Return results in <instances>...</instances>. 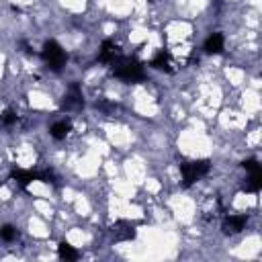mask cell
<instances>
[{"mask_svg": "<svg viewBox=\"0 0 262 262\" xmlns=\"http://www.w3.org/2000/svg\"><path fill=\"white\" fill-rule=\"evenodd\" d=\"M113 74L117 78L125 80V82H140L144 80V68L137 59L133 57H125V55H119L115 61H113Z\"/></svg>", "mask_w": 262, "mask_h": 262, "instance_id": "obj_1", "label": "cell"}, {"mask_svg": "<svg viewBox=\"0 0 262 262\" xmlns=\"http://www.w3.org/2000/svg\"><path fill=\"white\" fill-rule=\"evenodd\" d=\"M41 57H43L45 64H48L52 70H55V72H59L61 68L66 66V61H68V53L61 50V45L55 43V41H48L43 45Z\"/></svg>", "mask_w": 262, "mask_h": 262, "instance_id": "obj_2", "label": "cell"}, {"mask_svg": "<svg viewBox=\"0 0 262 262\" xmlns=\"http://www.w3.org/2000/svg\"><path fill=\"white\" fill-rule=\"evenodd\" d=\"M209 172V162L207 160H195V162H184L180 164V174H182V184L191 187L199 178H203Z\"/></svg>", "mask_w": 262, "mask_h": 262, "instance_id": "obj_3", "label": "cell"}, {"mask_svg": "<svg viewBox=\"0 0 262 262\" xmlns=\"http://www.w3.org/2000/svg\"><path fill=\"white\" fill-rule=\"evenodd\" d=\"M84 106V99H82V90L78 84H70L68 92H66V97L64 101H61V109L64 111H78Z\"/></svg>", "mask_w": 262, "mask_h": 262, "instance_id": "obj_4", "label": "cell"}, {"mask_svg": "<svg viewBox=\"0 0 262 262\" xmlns=\"http://www.w3.org/2000/svg\"><path fill=\"white\" fill-rule=\"evenodd\" d=\"M135 236H137L135 225L129 223V221H117V223L113 225V238H115L117 242H129V240H133Z\"/></svg>", "mask_w": 262, "mask_h": 262, "instance_id": "obj_5", "label": "cell"}, {"mask_svg": "<svg viewBox=\"0 0 262 262\" xmlns=\"http://www.w3.org/2000/svg\"><path fill=\"white\" fill-rule=\"evenodd\" d=\"M246 223H248V217H246V215H229V217H225V221H223V232L225 234H238L246 227Z\"/></svg>", "mask_w": 262, "mask_h": 262, "instance_id": "obj_6", "label": "cell"}, {"mask_svg": "<svg viewBox=\"0 0 262 262\" xmlns=\"http://www.w3.org/2000/svg\"><path fill=\"white\" fill-rule=\"evenodd\" d=\"M119 50H117V45L109 39H105L103 45H101V53H99V59L103 61V64H113V61L119 57Z\"/></svg>", "mask_w": 262, "mask_h": 262, "instance_id": "obj_7", "label": "cell"}, {"mask_svg": "<svg viewBox=\"0 0 262 262\" xmlns=\"http://www.w3.org/2000/svg\"><path fill=\"white\" fill-rule=\"evenodd\" d=\"M70 129H72V121L70 119H61V121L53 123L50 133H52L53 140H66V135L70 133Z\"/></svg>", "mask_w": 262, "mask_h": 262, "instance_id": "obj_8", "label": "cell"}, {"mask_svg": "<svg viewBox=\"0 0 262 262\" xmlns=\"http://www.w3.org/2000/svg\"><path fill=\"white\" fill-rule=\"evenodd\" d=\"M223 45H225L223 35L221 33H213V35L207 37V41H205L203 48H205L207 53H221L223 52Z\"/></svg>", "mask_w": 262, "mask_h": 262, "instance_id": "obj_9", "label": "cell"}, {"mask_svg": "<svg viewBox=\"0 0 262 262\" xmlns=\"http://www.w3.org/2000/svg\"><path fill=\"white\" fill-rule=\"evenodd\" d=\"M260 189H262V170H252L250 178L244 184V191L246 193H258Z\"/></svg>", "mask_w": 262, "mask_h": 262, "instance_id": "obj_10", "label": "cell"}, {"mask_svg": "<svg viewBox=\"0 0 262 262\" xmlns=\"http://www.w3.org/2000/svg\"><path fill=\"white\" fill-rule=\"evenodd\" d=\"M152 66L156 68V70H164V72H174L170 66H172V61H170V53L168 52H160L156 57L152 59Z\"/></svg>", "mask_w": 262, "mask_h": 262, "instance_id": "obj_11", "label": "cell"}, {"mask_svg": "<svg viewBox=\"0 0 262 262\" xmlns=\"http://www.w3.org/2000/svg\"><path fill=\"white\" fill-rule=\"evenodd\" d=\"M14 180H17L21 187H27L29 182H33V180H37V172L35 170H21V168H17V170H12V174H10Z\"/></svg>", "mask_w": 262, "mask_h": 262, "instance_id": "obj_12", "label": "cell"}, {"mask_svg": "<svg viewBox=\"0 0 262 262\" xmlns=\"http://www.w3.org/2000/svg\"><path fill=\"white\" fill-rule=\"evenodd\" d=\"M57 256L66 262H72V260H78V250H74L68 242H59L57 246Z\"/></svg>", "mask_w": 262, "mask_h": 262, "instance_id": "obj_13", "label": "cell"}, {"mask_svg": "<svg viewBox=\"0 0 262 262\" xmlns=\"http://www.w3.org/2000/svg\"><path fill=\"white\" fill-rule=\"evenodd\" d=\"M17 238H19V229L14 227V225H2V227H0V240L14 242Z\"/></svg>", "mask_w": 262, "mask_h": 262, "instance_id": "obj_14", "label": "cell"}, {"mask_svg": "<svg viewBox=\"0 0 262 262\" xmlns=\"http://www.w3.org/2000/svg\"><path fill=\"white\" fill-rule=\"evenodd\" d=\"M37 180L48 182V184H53V182H55V174H53L52 170H39V172H37Z\"/></svg>", "mask_w": 262, "mask_h": 262, "instance_id": "obj_15", "label": "cell"}, {"mask_svg": "<svg viewBox=\"0 0 262 262\" xmlns=\"http://www.w3.org/2000/svg\"><path fill=\"white\" fill-rule=\"evenodd\" d=\"M17 113H14V111H4V115H2V123H4V125H12V123H17Z\"/></svg>", "mask_w": 262, "mask_h": 262, "instance_id": "obj_16", "label": "cell"}, {"mask_svg": "<svg viewBox=\"0 0 262 262\" xmlns=\"http://www.w3.org/2000/svg\"><path fill=\"white\" fill-rule=\"evenodd\" d=\"M242 166L246 168V170H250V172H252V170H260V164H258L254 158H250V160H244V162H242Z\"/></svg>", "mask_w": 262, "mask_h": 262, "instance_id": "obj_17", "label": "cell"}, {"mask_svg": "<svg viewBox=\"0 0 262 262\" xmlns=\"http://www.w3.org/2000/svg\"><path fill=\"white\" fill-rule=\"evenodd\" d=\"M0 187H2V180H0Z\"/></svg>", "mask_w": 262, "mask_h": 262, "instance_id": "obj_18", "label": "cell"}]
</instances>
